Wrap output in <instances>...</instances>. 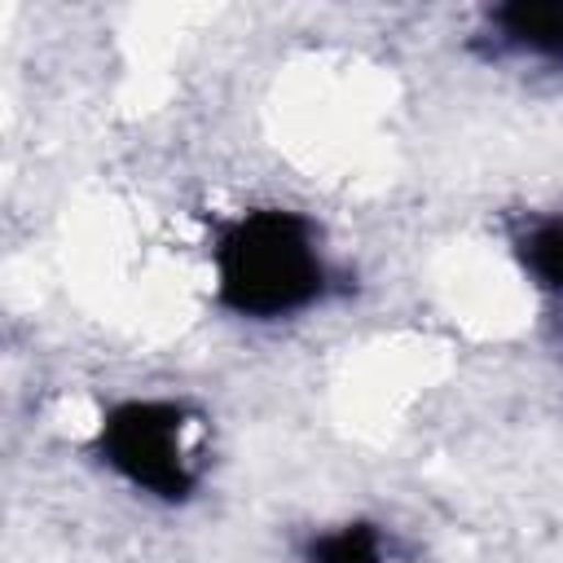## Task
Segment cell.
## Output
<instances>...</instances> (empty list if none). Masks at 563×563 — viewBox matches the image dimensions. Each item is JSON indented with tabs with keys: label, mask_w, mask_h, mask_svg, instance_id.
<instances>
[{
	"label": "cell",
	"mask_w": 563,
	"mask_h": 563,
	"mask_svg": "<svg viewBox=\"0 0 563 563\" xmlns=\"http://www.w3.org/2000/svg\"><path fill=\"white\" fill-rule=\"evenodd\" d=\"M216 299L242 321H282L325 299L330 264L308 216L260 207L220 229L211 246Z\"/></svg>",
	"instance_id": "6da1fadb"
},
{
	"label": "cell",
	"mask_w": 563,
	"mask_h": 563,
	"mask_svg": "<svg viewBox=\"0 0 563 563\" xmlns=\"http://www.w3.org/2000/svg\"><path fill=\"white\" fill-rule=\"evenodd\" d=\"M198 427L202 418L180 400H119L101 413L97 457L136 493L176 506L202 479Z\"/></svg>",
	"instance_id": "7a4b0ae2"
},
{
	"label": "cell",
	"mask_w": 563,
	"mask_h": 563,
	"mask_svg": "<svg viewBox=\"0 0 563 563\" xmlns=\"http://www.w3.org/2000/svg\"><path fill=\"white\" fill-rule=\"evenodd\" d=\"M488 57H519L563 70V0H510L484 13Z\"/></svg>",
	"instance_id": "3957f363"
},
{
	"label": "cell",
	"mask_w": 563,
	"mask_h": 563,
	"mask_svg": "<svg viewBox=\"0 0 563 563\" xmlns=\"http://www.w3.org/2000/svg\"><path fill=\"white\" fill-rule=\"evenodd\" d=\"M515 260L537 290L563 299V211L528 220L515 233Z\"/></svg>",
	"instance_id": "277c9868"
},
{
	"label": "cell",
	"mask_w": 563,
	"mask_h": 563,
	"mask_svg": "<svg viewBox=\"0 0 563 563\" xmlns=\"http://www.w3.org/2000/svg\"><path fill=\"white\" fill-rule=\"evenodd\" d=\"M308 563H387L383 532L374 523H343L308 545Z\"/></svg>",
	"instance_id": "5b68a950"
}]
</instances>
